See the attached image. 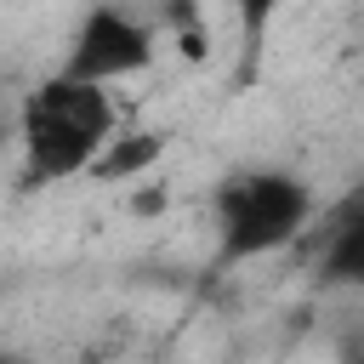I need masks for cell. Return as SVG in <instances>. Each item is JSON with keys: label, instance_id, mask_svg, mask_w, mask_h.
Segmentation results:
<instances>
[{"label": "cell", "instance_id": "6da1fadb", "mask_svg": "<svg viewBox=\"0 0 364 364\" xmlns=\"http://www.w3.org/2000/svg\"><path fill=\"white\" fill-rule=\"evenodd\" d=\"M119 131L114 97L108 85H85V80H63L46 74L40 85H28L11 108V142H17V188H57L85 176V165L97 159V148Z\"/></svg>", "mask_w": 364, "mask_h": 364}, {"label": "cell", "instance_id": "7a4b0ae2", "mask_svg": "<svg viewBox=\"0 0 364 364\" xmlns=\"http://www.w3.org/2000/svg\"><path fill=\"white\" fill-rule=\"evenodd\" d=\"M313 228V188L296 171L256 165L233 171L216 188V267L262 262L273 250L301 245Z\"/></svg>", "mask_w": 364, "mask_h": 364}, {"label": "cell", "instance_id": "3957f363", "mask_svg": "<svg viewBox=\"0 0 364 364\" xmlns=\"http://www.w3.org/2000/svg\"><path fill=\"white\" fill-rule=\"evenodd\" d=\"M159 57V23L114 6V0H97L80 23H74V40H68V57H63V80H85V85H114V80H131V74H148Z\"/></svg>", "mask_w": 364, "mask_h": 364}, {"label": "cell", "instance_id": "277c9868", "mask_svg": "<svg viewBox=\"0 0 364 364\" xmlns=\"http://www.w3.org/2000/svg\"><path fill=\"white\" fill-rule=\"evenodd\" d=\"M313 279H318V290H358L364 284V193H347L324 216Z\"/></svg>", "mask_w": 364, "mask_h": 364}, {"label": "cell", "instance_id": "5b68a950", "mask_svg": "<svg viewBox=\"0 0 364 364\" xmlns=\"http://www.w3.org/2000/svg\"><path fill=\"white\" fill-rule=\"evenodd\" d=\"M165 148H171V131H114L97 148V159L85 165V176L91 182H136L165 159Z\"/></svg>", "mask_w": 364, "mask_h": 364}, {"label": "cell", "instance_id": "8992f818", "mask_svg": "<svg viewBox=\"0 0 364 364\" xmlns=\"http://www.w3.org/2000/svg\"><path fill=\"white\" fill-rule=\"evenodd\" d=\"M279 6L284 0H233V17H239V80H256L267 34L279 23Z\"/></svg>", "mask_w": 364, "mask_h": 364}, {"label": "cell", "instance_id": "52a82bcc", "mask_svg": "<svg viewBox=\"0 0 364 364\" xmlns=\"http://www.w3.org/2000/svg\"><path fill=\"white\" fill-rule=\"evenodd\" d=\"M6 136H11V114L0 108V148H6Z\"/></svg>", "mask_w": 364, "mask_h": 364}, {"label": "cell", "instance_id": "ba28073f", "mask_svg": "<svg viewBox=\"0 0 364 364\" xmlns=\"http://www.w3.org/2000/svg\"><path fill=\"white\" fill-rule=\"evenodd\" d=\"M0 364H28V358L23 353H0Z\"/></svg>", "mask_w": 364, "mask_h": 364}]
</instances>
